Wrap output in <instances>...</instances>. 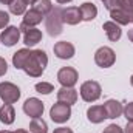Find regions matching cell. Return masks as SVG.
Returning a JSON list of instances; mask_svg holds the SVG:
<instances>
[{
  "label": "cell",
  "instance_id": "6da1fadb",
  "mask_svg": "<svg viewBox=\"0 0 133 133\" xmlns=\"http://www.w3.org/2000/svg\"><path fill=\"white\" fill-rule=\"evenodd\" d=\"M46 64H48V56L43 50H31L23 65V71L30 77H40L46 68Z\"/></svg>",
  "mask_w": 133,
  "mask_h": 133
},
{
  "label": "cell",
  "instance_id": "7a4b0ae2",
  "mask_svg": "<svg viewBox=\"0 0 133 133\" xmlns=\"http://www.w3.org/2000/svg\"><path fill=\"white\" fill-rule=\"evenodd\" d=\"M64 20H62V8L54 6L48 16H45V28L51 37H56L62 33Z\"/></svg>",
  "mask_w": 133,
  "mask_h": 133
},
{
  "label": "cell",
  "instance_id": "3957f363",
  "mask_svg": "<svg viewBox=\"0 0 133 133\" xmlns=\"http://www.w3.org/2000/svg\"><path fill=\"white\" fill-rule=\"evenodd\" d=\"M102 95V88L96 81H87L81 85V98L85 102H95Z\"/></svg>",
  "mask_w": 133,
  "mask_h": 133
},
{
  "label": "cell",
  "instance_id": "277c9868",
  "mask_svg": "<svg viewBox=\"0 0 133 133\" xmlns=\"http://www.w3.org/2000/svg\"><path fill=\"white\" fill-rule=\"evenodd\" d=\"M50 118L56 122V124H64L71 118V105L64 104V102H56L51 108H50Z\"/></svg>",
  "mask_w": 133,
  "mask_h": 133
},
{
  "label": "cell",
  "instance_id": "5b68a950",
  "mask_svg": "<svg viewBox=\"0 0 133 133\" xmlns=\"http://www.w3.org/2000/svg\"><path fill=\"white\" fill-rule=\"evenodd\" d=\"M20 98V88L12 82H0V99L5 104H14Z\"/></svg>",
  "mask_w": 133,
  "mask_h": 133
},
{
  "label": "cell",
  "instance_id": "8992f818",
  "mask_svg": "<svg viewBox=\"0 0 133 133\" xmlns=\"http://www.w3.org/2000/svg\"><path fill=\"white\" fill-rule=\"evenodd\" d=\"M116 61V54L110 46H101L95 53V62L101 68H110Z\"/></svg>",
  "mask_w": 133,
  "mask_h": 133
},
{
  "label": "cell",
  "instance_id": "52a82bcc",
  "mask_svg": "<svg viewBox=\"0 0 133 133\" xmlns=\"http://www.w3.org/2000/svg\"><path fill=\"white\" fill-rule=\"evenodd\" d=\"M77 79H79V74L73 66H62L57 71V81L61 82L62 87H68V88L74 87L77 84Z\"/></svg>",
  "mask_w": 133,
  "mask_h": 133
},
{
  "label": "cell",
  "instance_id": "ba28073f",
  "mask_svg": "<svg viewBox=\"0 0 133 133\" xmlns=\"http://www.w3.org/2000/svg\"><path fill=\"white\" fill-rule=\"evenodd\" d=\"M20 33H23V43L26 46H34L42 40V31L37 30L36 26H26V25H20Z\"/></svg>",
  "mask_w": 133,
  "mask_h": 133
},
{
  "label": "cell",
  "instance_id": "9c48e42d",
  "mask_svg": "<svg viewBox=\"0 0 133 133\" xmlns=\"http://www.w3.org/2000/svg\"><path fill=\"white\" fill-rule=\"evenodd\" d=\"M43 102L37 98H28L23 104V111L30 118H40L43 115Z\"/></svg>",
  "mask_w": 133,
  "mask_h": 133
},
{
  "label": "cell",
  "instance_id": "30bf717a",
  "mask_svg": "<svg viewBox=\"0 0 133 133\" xmlns=\"http://www.w3.org/2000/svg\"><path fill=\"white\" fill-rule=\"evenodd\" d=\"M20 39V28L17 26H6L0 34V40L5 46H14Z\"/></svg>",
  "mask_w": 133,
  "mask_h": 133
},
{
  "label": "cell",
  "instance_id": "8fae6325",
  "mask_svg": "<svg viewBox=\"0 0 133 133\" xmlns=\"http://www.w3.org/2000/svg\"><path fill=\"white\" fill-rule=\"evenodd\" d=\"M53 51H54V54H56L59 59H65V61L66 59H71V57L74 56V53H76L74 45L70 43V42H66V40H61V42H57V43L54 45Z\"/></svg>",
  "mask_w": 133,
  "mask_h": 133
},
{
  "label": "cell",
  "instance_id": "7c38bea8",
  "mask_svg": "<svg viewBox=\"0 0 133 133\" xmlns=\"http://www.w3.org/2000/svg\"><path fill=\"white\" fill-rule=\"evenodd\" d=\"M62 20L66 25H77L82 20L81 16V9L77 6H68L62 9Z\"/></svg>",
  "mask_w": 133,
  "mask_h": 133
},
{
  "label": "cell",
  "instance_id": "4fadbf2b",
  "mask_svg": "<svg viewBox=\"0 0 133 133\" xmlns=\"http://www.w3.org/2000/svg\"><path fill=\"white\" fill-rule=\"evenodd\" d=\"M104 108H105L107 118H110V119H116V118H119V116L122 115V111H124V107H122V104H121L119 101H115V99L105 101V104H104Z\"/></svg>",
  "mask_w": 133,
  "mask_h": 133
},
{
  "label": "cell",
  "instance_id": "5bb4252c",
  "mask_svg": "<svg viewBox=\"0 0 133 133\" xmlns=\"http://www.w3.org/2000/svg\"><path fill=\"white\" fill-rule=\"evenodd\" d=\"M57 101L64 102V104H68V105L76 104V101H77V90H74L73 87L71 88H68V87L59 88L57 90Z\"/></svg>",
  "mask_w": 133,
  "mask_h": 133
},
{
  "label": "cell",
  "instance_id": "9a60e30c",
  "mask_svg": "<svg viewBox=\"0 0 133 133\" xmlns=\"http://www.w3.org/2000/svg\"><path fill=\"white\" fill-rule=\"evenodd\" d=\"M87 118H88V121L93 122V124H101V122L107 118V113H105L104 105H91V107L87 110Z\"/></svg>",
  "mask_w": 133,
  "mask_h": 133
},
{
  "label": "cell",
  "instance_id": "2e32d148",
  "mask_svg": "<svg viewBox=\"0 0 133 133\" xmlns=\"http://www.w3.org/2000/svg\"><path fill=\"white\" fill-rule=\"evenodd\" d=\"M102 30L105 31L107 37H108V40H111V42H116V40H119V39H121V36H122L121 25L115 23L113 20H110V22H105V23L102 25Z\"/></svg>",
  "mask_w": 133,
  "mask_h": 133
},
{
  "label": "cell",
  "instance_id": "e0dca14e",
  "mask_svg": "<svg viewBox=\"0 0 133 133\" xmlns=\"http://www.w3.org/2000/svg\"><path fill=\"white\" fill-rule=\"evenodd\" d=\"M79 9H81L82 20H85V22H91V20H95L96 16H98V8H96V5L91 3V2H85V3H82Z\"/></svg>",
  "mask_w": 133,
  "mask_h": 133
},
{
  "label": "cell",
  "instance_id": "ac0fdd59",
  "mask_svg": "<svg viewBox=\"0 0 133 133\" xmlns=\"http://www.w3.org/2000/svg\"><path fill=\"white\" fill-rule=\"evenodd\" d=\"M43 19H45V17H43L39 11H36L34 8H31V9H28V11L23 14V20H22V23L26 25V26H36V25H39Z\"/></svg>",
  "mask_w": 133,
  "mask_h": 133
},
{
  "label": "cell",
  "instance_id": "d6986e66",
  "mask_svg": "<svg viewBox=\"0 0 133 133\" xmlns=\"http://www.w3.org/2000/svg\"><path fill=\"white\" fill-rule=\"evenodd\" d=\"M16 119V110L11 104H5L2 108H0V121L5 124V125H11Z\"/></svg>",
  "mask_w": 133,
  "mask_h": 133
},
{
  "label": "cell",
  "instance_id": "ffe728a7",
  "mask_svg": "<svg viewBox=\"0 0 133 133\" xmlns=\"http://www.w3.org/2000/svg\"><path fill=\"white\" fill-rule=\"evenodd\" d=\"M30 53H31V50L22 48V50H19L17 53L12 54V65L16 66V70H23V65H25V62H26Z\"/></svg>",
  "mask_w": 133,
  "mask_h": 133
},
{
  "label": "cell",
  "instance_id": "44dd1931",
  "mask_svg": "<svg viewBox=\"0 0 133 133\" xmlns=\"http://www.w3.org/2000/svg\"><path fill=\"white\" fill-rule=\"evenodd\" d=\"M30 132L31 133H48V125L42 118H33L30 122Z\"/></svg>",
  "mask_w": 133,
  "mask_h": 133
},
{
  "label": "cell",
  "instance_id": "7402d4cb",
  "mask_svg": "<svg viewBox=\"0 0 133 133\" xmlns=\"http://www.w3.org/2000/svg\"><path fill=\"white\" fill-rule=\"evenodd\" d=\"M33 8L36 9V11H39V12L45 17V16H48V14L51 12L53 5H51V0H37V2L33 5Z\"/></svg>",
  "mask_w": 133,
  "mask_h": 133
},
{
  "label": "cell",
  "instance_id": "603a6c76",
  "mask_svg": "<svg viewBox=\"0 0 133 133\" xmlns=\"http://www.w3.org/2000/svg\"><path fill=\"white\" fill-rule=\"evenodd\" d=\"M26 6L28 5L25 3V0H12V3L9 5V11L14 16H22L26 12Z\"/></svg>",
  "mask_w": 133,
  "mask_h": 133
},
{
  "label": "cell",
  "instance_id": "cb8c5ba5",
  "mask_svg": "<svg viewBox=\"0 0 133 133\" xmlns=\"http://www.w3.org/2000/svg\"><path fill=\"white\" fill-rule=\"evenodd\" d=\"M116 9L124 11V12L130 17V20H132V23H133V0H119Z\"/></svg>",
  "mask_w": 133,
  "mask_h": 133
},
{
  "label": "cell",
  "instance_id": "d4e9b609",
  "mask_svg": "<svg viewBox=\"0 0 133 133\" xmlns=\"http://www.w3.org/2000/svg\"><path fill=\"white\" fill-rule=\"evenodd\" d=\"M36 91L40 95H50L54 91V87L50 82H39V84H36Z\"/></svg>",
  "mask_w": 133,
  "mask_h": 133
},
{
  "label": "cell",
  "instance_id": "484cf974",
  "mask_svg": "<svg viewBox=\"0 0 133 133\" xmlns=\"http://www.w3.org/2000/svg\"><path fill=\"white\" fill-rule=\"evenodd\" d=\"M124 116L127 118V121L129 122H133V102H130V104H127L125 107H124Z\"/></svg>",
  "mask_w": 133,
  "mask_h": 133
},
{
  "label": "cell",
  "instance_id": "4316f807",
  "mask_svg": "<svg viewBox=\"0 0 133 133\" xmlns=\"http://www.w3.org/2000/svg\"><path fill=\"white\" fill-rule=\"evenodd\" d=\"M8 23H9V14L0 9V30H2V28H5Z\"/></svg>",
  "mask_w": 133,
  "mask_h": 133
},
{
  "label": "cell",
  "instance_id": "83f0119b",
  "mask_svg": "<svg viewBox=\"0 0 133 133\" xmlns=\"http://www.w3.org/2000/svg\"><path fill=\"white\" fill-rule=\"evenodd\" d=\"M118 3H119V0H104V6H105L108 11L116 9V8H118Z\"/></svg>",
  "mask_w": 133,
  "mask_h": 133
},
{
  "label": "cell",
  "instance_id": "f1b7e54d",
  "mask_svg": "<svg viewBox=\"0 0 133 133\" xmlns=\"http://www.w3.org/2000/svg\"><path fill=\"white\" fill-rule=\"evenodd\" d=\"M104 133H124V130H122L119 125H116V124H110V125L104 130Z\"/></svg>",
  "mask_w": 133,
  "mask_h": 133
},
{
  "label": "cell",
  "instance_id": "f546056e",
  "mask_svg": "<svg viewBox=\"0 0 133 133\" xmlns=\"http://www.w3.org/2000/svg\"><path fill=\"white\" fill-rule=\"evenodd\" d=\"M6 71H8V64L3 57H0V76H5Z\"/></svg>",
  "mask_w": 133,
  "mask_h": 133
},
{
  "label": "cell",
  "instance_id": "4dcf8cb0",
  "mask_svg": "<svg viewBox=\"0 0 133 133\" xmlns=\"http://www.w3.org/2000/svg\"><path fill=\"white\" fill-rule=\"evenodd\" d=\"M53 133H73L71 129H66V127H59V129H56Z\"/></svg>",
  "mask_w": 133,
  "mask_h": 133
},
{
  "label": "cell",
  "instance_id": "1f68e13d",
  "mask_svg": "<svg viewBox=\"0 0 133 133\" xmlns=\"http://www.w3.org/2000/svg\"><path fill=\"white\" fill-rule=\"evenodd\" d=\"M124 133H133V122H129L127 121V125L124 129Z\"/></svg>",
  "mask_w": 133,
  "mask_h": 133
},
{
  "label": "cell",
  "instance_id": "d6a6232c",
  "mask_svg": "<svg viewBox=\"0 0 133 133\" xmlns=\"http://www.w3.org/2000/svg\"><path fill=\"white\" fill-rule=\"evenodd\" d=\"M127 37H129V40H130V42H133V30H130V31L127 33Z\"/></svg>",
  "mask_w": 133,
  "mask_h": 133
},
{
  "label": "cell",
  "instance_id": "836d02e7",
  "mask_svg": "<svg viewBox=\"0 0 133 133\" xmlns=\"http://www.w3.org/2000/svg\"><path fill=\"white\" fill-rule=\"evenodd\" d=\"M0 3H2V5H8V6H9V5L12 3V0H0Z\"/></svg>",
  "mask_w": 133,
  "mask_h": 133
},
{
  "label": "cell",
  "instance_id": "e575fe53",
  "mask_svg": "<svg viewBox=\"0 0 133 133\" xmlns=\"http://www.w3.org/2000/svg\"><path fill=\"white\" fill-rule=\"evenodd\" d=\"M54 2H57V3H61V5H64V3H70V2H73V0H54Z\"/></svg>",
  "mask_w": 133,
  "mask_h": 133
},
{
  "label": "cell",
  "instance_id": "d590c367",
  "mask_svg": "<svg viewBox=\"0 0 133 133\" xmlns=\"http://www.w3.org/2000/svg\"><path fill=\"white\" fill-rule=\"evenodd\" d=\"M36 2H37V0H25V3H26V5H34Z\"/></svg>",
  "mask_w": 133,
  "mask_h": 133
},
{
  "label": "cell",
  "instance_id": "8d00e7d4",
  "mask_svg": "<svg viewBox=\"0 0 133 133\" xmlns=\"http://www.w3.org/2000/svg\"><path fill=\"white\" fill-rule=\"evenodd\" d=\"M12 133H28L26 130H23V129H17L16 132H12Z\"/></svg>",
  "mask_w": 133,
  "mask_h": 133
},
{
  "label": "cell",
  "instance_id": "74e56055",
  "mask_svg": "<svg viewBox=\"0 0 133 133\" xmlns=\"http://www.w3.org/2000/svg\"><path fill=\"white\" fill-rule=\"evenodd\" d=\"M0 133H12V132H9V130H2Z\"/></svg>",
  "mask_w": 133,
  "mask_h": 133
},
{
  "label": "cell",
  "instance_id": "f35d334b",
  "mask_svg": "<svg viewBox=\"0 0 133 133\" xmlns=\"http://www.w3.org/2000/svg\"><path fill=\"white\" fill-rule=\"evenodd\" d=\"M130 84H132V87H133V74H132V77H130Z\"/></svg>",
  "mask_w": 133,
  "mask_h": 133
},
{
  "label": "cell",
  "instance_id": "ab89813d",
  "mask_svg": "<svg viewBox=\"0 0 133 133\" xmlns=\"http://www.w3.org/2000/svg\"><path fill=\"white\" fill-rule=\"evenodd\" d=\"M0 43H2V40H0Z\"/></svg>",
  "mask_w": 133,
  "mask_h": 133
},
{
  "label": "cell",
  "instance_id": "60d3db41",
  "mask_svg": "<svg viewBox=\"0 0 133 133\" xmlns=\"http://www.w3.org/2000/svg\"><path fill=\"white\" fill-rule=\"evenodd\" d=\"M102 2H104V0H102Z\"/></svg>",
  "mask_w": 133,
  "mask_h": 133
}]
</instances>
